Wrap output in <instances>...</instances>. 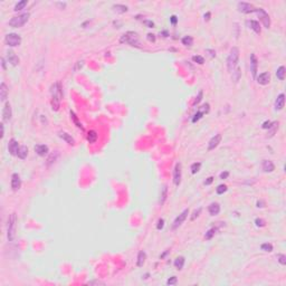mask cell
Returning a JSON list of instances; mask_svg holds the SVG:
<instances>
[{
  "instance_id": "6da1fadb",
  "label": "cell",
  "mask_w": 286,
  "mask_h": 286,
  "mask_svg": "<svg viewBox=\"0 0 286 286\" xmlns=\"http://www.w3.org/2000/svg\"><path fill=\"white\" fill-rule=\"evenodd\" d=\"M51 107L54 111H58L60 106V101L63 97L62 92V86L59 82H56L51 85Z\"/></svg>"
},
{
  "instance_id": "7a4b0ae2",
  "label": "cell",
  "mask_w": 286,
  "mask_h": 286,
  "mask_svg": "<svg viewBox=\"0 0 286 286\" xmlns=\"http://www.w3.org/2000/svg\"><path fill=\"white\" fill-rule=\"evenodd\" d=\"M16 229H17V216L15 212H12L8 218V225H7V238L9 242H12L16 236Z\"/></svg>"
},
{
  "instance_id": "3957f363",
  "label": "cell",
  "mask_w": 286,
  "mask_h": 286,
  "mask_svg": "<svg viewBox=\"0 0 286 286\" xmlns=\"http://www.w3.org/2000/svg\"><path fill=\"white\" fill-rule=\"evenodd\" d=\"M238 59H239V49L237 47H233L227 58V68L229 72L233 73L235 70V68L237 67Z\"/></svg>"
},
{
  "instance_id": "277c9868",
  "label": "cell",
  "mask_w": 286,
  "mask_h": 286,
  "mask_svg": "<svg viewBox=\"0 0 286 286\" xmlns=\"http://www.w3.org/2000/svg\"><path fill=\"white\" fill-rule=\"evenodd\" d=\"M29 19V14L26 12V14H23L20 16H17V17H14L12 19H10L9 21V25L14 28H19V27H23L25 25L26 23L28 21Z\"/></svg>"
},
{
  "instance_id": "5b68a950",
  "label": "cell",
  "mask_w": 286,
  "mask_h": 286,
  "mask_svg": "<svg viewBox=\"0 0 286 286\" xmlns=\"http://www.w3.org/2000/svg\"><path fill=\"white\" fill-rule=\"evenodd\" d=\"M121 42H127L132 46H138L139 45V38H138V35L133 33V31H129L122 36L121 38Z\"/></svg>"
},
{
  "instance_id": "8992f818",
  "label": "cell",
  "mask_w": 286,
  "mask_h": 286,
  "mask_svg": "<svg viewBox=\"0 0 286 286\" xmlns=\"http://www.w3.org/2000/svg\"><path fill=\"white\" fill-rule=\"evenodd\" d=\"M5 42L6 44L10 46V47H16L19 46L20 42H21V37L18 34H8L5 38Z\"/></svg>"
},
{
  "instance_id": "52a82bcc",
  "label": "cell",
  "mask_w": 286,
  "mask_h": 286,
  "mask_svg": "<svg viewBox=\"0 0 286 286\" xmlns=\"http://www.w3.org/2000/svg\"><path fill=\"white\" fill-rule=\"evenodd\" d=\"M255 12H257V15L259 16L261 20L263 21V25L265 26L266 28H269V26H270V19H269L268 14L261 8L255 9Z\"/></svg>"
},
{
  "instance_id": "ba28073f",
  "label": "cell",
  "mask_w": 286,
  "mask_h": 286,
  "mask_svg": "<svg viewBox=\"0 0 286 286\" xmlns=\"http://www.w3.org/2000/svg\"><path fill=\"white\" fill-rule=\"evenodd\" d=\"M188 213H189V210L188 209H185V210L182 211L179 216H178L177 218H176V220H174V222H173V225H172V228L173 229H176V228H178L183 221L185 220V218H187V216H188Z\"/></svg>"
},
{
  "instance_id": "9c48e42d",
  "label": "cell",
  "mask_w": 286,
  "mask_h": 286,
  "mask_svg": "<svg viewBox=\"0 0 286 286\" xmlns=\"http://www.w3.org/2000/svg\"><path fill=\"white\" fill-rule=\"evenodd\" d=\"M19 148H20V146H19V144H18V142L15 140V139H11V140L9 141L8 151L11 155H17L18 151H19Z\"/></svg>"
},
{
  "instance_id": "30bf717a",
  "label": "cell",
  "mask_w": 286,
  "mask_h": 286,
  "mask_svg": "<svg viewBox=\"0 0 286 286\" xmlns=\"http://www.w3.org/2000/svg\"><path fill=\"white\" fill-rule=\"evenodd\" d=\"M173 182L176 185H179L181 182V164L177 163L173 171Z\"/></svg>"
},
{
  "instance_id": "8fae6325",
  "label": "cell",
  "mask_w": 286,
  "mask_h": 286,
  "mask_svg": "<svg viewBox=\"0 0 286 286\" xmlns=\"http://www.w3.org/2000/svg\"><path fill=\"white\" fill-rule=\"evenodd\" d=\"M21 187V180H20V177L18 176V173H14L11 176V188L14 191H17L20 189Z\"/></svg>"
},
{
  "instance_id": "7c38bea8",
  "label": "cell",
  "mask_w": 286,
  "mask_h": 286,
  "mask_svg": "<svg viewBox=\"0 0 286 286\" xmlns=\"http://www.w3.org/2000/svg\"><path fill=\"white\" fill-rule=\"evenodd\" d=\"M238 9H239V11H242L244 14H249V12L255 11V8L252 7V5L247 3V2H239L238 3Z\"/></svg>"
},
{
  "instance_id": "4fadbf2b",
  "label": "cell",
  "mask_w": 286,
  "mask_h": 286,
  "mask_svg": "<svg viewBox=\"0 0 286 286\" xmlns=\"http://www.w3.org/2000/svg\"><path fill=\"white\" fill-rule=\"evenodd\" d=\"M220 141H221V134H216L215 136H212L211 140L209 141V144H208V150L211 151L215 148H217L218 144L220 143Z\"/></svg>"
},
{
  "instance_id": "5bb4252c",
  "label": "cell",
  "mask_w": 286,
  "mask_h": 286,
  "mask_svg": "<svg viewBox=\"0 0 286 286\" xmlns=\"http://www.w3.org/2000/svg\"><path fill=\"white\" fill-rule=\"evenodd\" d=\"M11 115H12V112H11V106L10 104L7 103L3 107V111H2V120L5 122H9L10 118H11Z\"/></svg>"
},
{
  "instance_id": "9a60e30c",
  "label": "cell",
  "mask_w": 286,
  "mask_h": 286,
  "mask_svg": "<svg viewBox=\"0 0 286 286\" xmlns=\"http://www.w3.org/2000/svg\"><path fill=\"white\" fill-rule=\"evenodd\" d=\"M250 72H252V75L254 78H256L257 75V59L255 54L250 55Z\"/></svg>"
},
{
  "instance_id": "2e32d148",
  "label": "cell",
  "mask_w": 286,
  "mask_h": 286,
  "mask_svg": "<svg viewBox=\"0 0 286 286\" xmlns=\"http://www.w3.org/2000/svg\"><path fill=\"white\" fill-rule=\"evenodd\" d=\"M35 151L38 155L40 157H45L47 153H48V146L45 145V144H37L35 146Z\"/></svg>"
},
{
  "instance_id": "e0dca14e",
  "label": "cell",
  "mask_w": 286,
  "mask_h": 286,
  "mask_svg": "<svg viewBox=\"0 0 286 286\" xmlns=\"http://www.w3.org/2000/svg\"><path fill=\"white\" fill-rule=\"evenodd\" d=\"M270 81V75L269 73H261V75L257 77V82L261 85H267Z\"/></svg>"
},
{
  "instance_id": "ac0fdd59",
  "label": "cell",
  "mask_w": 286,
  "mask_h": 286,
  "mask_svg": "<svg viewBox=\"0 0 286 286\" xmlns=\"http://www.w3.org/2000/svg\"><path fill=\"white\" fill-rule=\"evenodd\" d=\"M7 58H8V62L12 66H17L18 64H19V58L16 56V54L14 51H9L7 53Z\"/></svg>"
},
{
  "instance_id": "d6986e66",
  "label": "cell",
  "mask_w": 286,
  "mask_h": 286,
  "mask_svg": "<svg viewBox=\"0 0 286 286\" xmlns=\"http://www.w3.org/2000/svg\"><path fill=\"white\" fill-rule=\"evenodd\" d=\"M284 104H285V95L284 94H279L276 99V102H275V109H282L284 107Z\"/></svg>"
},
{
  "instance_id": "ffe728a7",
  "label": "cell",
  "mask_w": 286,
  "mask_h": 286,
  "mask_svg": "<svg viewBox=\"0 0 286 286\" xmlns=\"http://www.w3.org/2000/svg\"><path fill=\"white\" fill-rule=\"evenodd\" d=\"M167 197H168V187H167V185H163L162 189H161L160 199H159L160 206H163V205H164V202L167 200Z\"/></svg>"
},
{
  "instance_id": "44dd1931",
  "label": "cell",
  "mask_w": 286,
  "mask_h": 286,
  "mask_svg": "<svg viewBox=\"0 0 286 286\" xmlns=\"http://www.w3.org/2000/svg\"><path fill=\"white\" fill-rule=\"evenodd\" d=\"M263 170L265 172H273L275 170V166L272 161L269 160H264L263 161Z\"/></svg>"
},
{
  "instance_id": "7402d4cb",
  "label": "cell",
  "mask_w": 286,
  "mask_h": 286,
  "mask_svg": "<svg viewBox=\"0 0 286 286\" xmlns=\"http://www.w3.org/2000/svg\"><path fill=\"white\" fill-rule=\"evenodd\" d=\"M208 210H209V213H210L211 216H217L219 212H220V205L217 203V202H213V203H211L210 206H209Z\"/></svg>"
},
{
  "instance_id": "603a6c76",
  "label": "cell",
  "mask_w": 286,
  "mask_h": 286,
  "mask_svg": "<svg viewBox=\"0 0 286 286\" xmlns=\"http://www.w3.org/2000/svg\"><path fill=\"white\" fill-rule=\"evenodd\" d=\"M247 25L249 26L256 34H259L261 33V26H259L258 21H256V20H248L247 21Z\"/></svg>"
},
{
  "instance_id": "cb8c5ba5",
  "label": "cell",
  "mask_w": 286,
  "mask_h": 286,
  "mask_svg": "<svg viewBox=\"0 0 286 286\" xmlns=\"http://www.w3.org/2000/svg\"><path fill=\"white\" fill-rule=\"evenodd\" d=\"M7 95H8V88H7L6 84L2 82L1 85H0V99H1V101H6Z\"/></svg>"
},
{
  "instance_id": "d4e9b609",
  "label": "cell",
  "mask_w": 286,
  "mask_h": 286,
  "mask_svg": "<svg viewBox=\"0 0 286 286\" xmlns=\"http://www.w3.org/2000/svg\"><path fill=\"white\" fill-rule=\"evenodd\" d=\"M145 259H146V254L143 252V250H140L139 252V255H138V261H136V265L139 267H142L145 263Z\"/></svg>"
},
{
  "instance_id": "484cf974",
  "label": "cell",
  "mask_w": 286,
  "mask_h": 286,
  "mask_svg": "<svg viewBox=\"0 0 286 286\" xmlns=\"http://www.w3.org/2000/svg\"><path fill=\"white\" fill-rule=\"evenodd\" d=\"M59 136L64 140V141H66V142L68 143V144H70V145H74V143H75V141H74V139L70 136V135L68 134V133H66V132H60L59 133Z\"/></svg>"
},
{
  "instance_id": "4316f807",
  "label": "cell",
  "mask_w": 286,
  "mask_h": 286,
  "mask_svg": "<svg viewBox=\"0 0 286 286\" xmlns=\"http://www.w3.org/2000/svg\"><path fill=\"white\" fill-rule=\"evenodd\" d=\"M27 154H28V149H27V146L25 145H23V146H20L19 148V151H18V158L19 159H26L27 158Z\"/></svg>"
},
{
  "instance_id": "83f0119b",
  "label": "cell",
  "mask_w": 286,
  "mask_h": 286,
  "mask_svg": "<svg viewBox=\"0 0 286 286\" xmlns=\"http://www.w3.org/2000/svg\"><path fill=\"white\" fill-rule=\"evenodd\" d=\"M185 261V257H182V256L178 257L177 259L174 261V266H176V268H177V269H182V268H183Z\"/></svg>"
},
{
  "instance_id": "f1b7e54d",
  "label": "cell",
  "mask_w": 286,
  "mask_h": 286,
  "mask_svg": "<svg viewBox=\"0 0 286 286\" xmlns=\"http://www.w3.org/2000/svg\"><path fill=\"white\" fill-rule=\"evenodd\" d=\"M97 140V133L95 131H90L87 135V141L90 143H95Z\"/></svg>"
},
{
  "instance_id": "f546056e",
  "label": "cell",
  "mask_w": 286,
  "mask_h": 286,
  "mask_svg": "<svg viewBox=\"0 0 286 286\" xmlns=\"http://www.w3.org/2000/svg\"><path fill=\"white\" fill-rule=\"evenodd\" d=\"M276 76L279 81H284V78H285V67L284 66H281L278 68L277 72H276Z\"/></svg>"
},
{
  "instance_id": "4dcf8cb0",
  "label": "cell",
  "mask_w": 286,
  "mask_h": 286,
  "mask_svg": "<svg viewBox=\"0 0 286 286\" xmlns=\"http://www.w3.org/2000/svg\"><path fill=\"white\" fill-rule=\"evenodd\" d=\"M113 9H114V11L120 12V14H123V12H126V11H127V7H126V6H123V5H114V6H113Z\"/></svg>"
},
{
  "instance_id": "1f68e13d",
  "label": "cell",
  "mask_w": 286,
  "mask_h": 286,
  "mask_svg": "<svg viewBox=\"0 0 286 286\" xmlns=\"http://www.w3.org/2000/svg\"><path fill=\"white\" fill-rule=\"evenodd\" d=\"M182 44L185 45V46H192V44H194V39H192V37H190V36H185L182 38Z\"/></svg>"
},
{
  "instance_id": "d6a6232c",
  "label": "cell",
  "mask_w": 286,
  "mask_h": 286,
  "mask_svg": "<svg viewBox=\"0 0 286 286\" xmlns=\"http://www.w3.org/2000/svg\"><path fill=\"white\" fill-rule=\"evenodd\" d=\"M26 5H27V1H26V0H24V1H20V2L16 3V6H15V10H16V11H18V10H21V9H24V8H25Z\"/></svg>"
},
{
  "instance_id": "836d02e7",
  "label": "cell",
  "mask_w": 286,
  "mask_h": 286,
  "mask_svg": "<svg viewBox=\"0 0 286 286\" xmlns=\"http://www.w3.org/2000/svg\"><path fill=\"white\" fill-rule=\"evenodd\" d=\"M240 75H242V73H240L239 68H237L236 70H234V72H233V78H234V81H235V82H238L239 78H240Z\"/></svg>"
},
{
  "instance_id": "e575fe53",
  "label": "cell",
  "mask_w": 286,
  "mask_h": 286,
  "mask_svg": "<svg viewBox=\"0 0 286 286\" xmlns=\"http://www.w3.org/2000/svg\"><path fill=\"white\" fill-rule=\"evenodd\" d=\"M261 250H264V252H272L273 250V246L272 244H268V243H266V244H263L261 246Z\"/></svg>"
},
{
  "instance_id": "d590c367",
  "label": "cell",
  "mask_w": 286,
  "mask_h": 286,
  "mask_svg": "<svg viewBox=\"0 0 286 286\" xmlns=\"http://www.w3.org/2000/svg\"><path fill=\"white\" fill-rule=\"evenodd\" d=\"M200 167H201V163L200 162H196V163H194L192 166H191V172L192 173H197L198 171H199V169H200Z\"/></svg>"
},
{
  "instance_id": "8d00e7d4",
  "label": "cell",
  "mask_w": 286,
  "mask_h": 286,
  "mask_svg": "<svg viewBox=\"0 0 286 286\" xmlns=\"http://www.w3.org/2000/svg\"><path fill=\"white\" fill-rule=\"evenodd\" d=\"M226 190H227V187L225 185H218V188H217V194H222L224 192H226Z\"/></svg>"
},
{
  "instance_id": "74e56055",
  "label": "cell",
  "mask_w": 286,
  "mask_h": 286,
  "mask_svg": "<svg viewBox=\"0 0 286 286\" xmlns=\"http://www.w3.org/2000/svg\"><path fill=\"white\" fill-rule=\"evenodd\" d=\"M215 233H216V230H215V229H209V230L206 233L205 238H206V239H211V238H212V236L215 235Z\"/></svg>"
},
{
  "instance_id": "f35d334b",
  "label": "cell",
  "mask_w": 286,
  "mask_h": 286,
  "mask_svg": "<svg viewBox=\"0 0 286 286\" xmlns=\"http://www.w3.org/2000/svg\"><path fill=\"white\" fill-rule=\"evenodd\" d=\"M277 259H278V261L282 264V265H285L286 264V256L285 255H283V254H278Z\"/></svg>"
},
{
  "instance_id": "ab89813d",
  "label": "cell",
  "mask_w": 286,
  "mask_h": 286,
  "mask_svg": "<svg viewBox=\"0 0 286 286\" xmlns=\"http://www.w3.org/2000/svg\"><path fill=\"white\" fill-rule=\"evenodd\" d=\"M192 60L196 62V63H198V64H200V65H202V64L205 63V59H203V57H201V56H194V57H192Z\"/></svg>"
},
{
  "instance_id": "60d3db41",
  "label": "cell",
  "mask_w": 286,
  "mask_h": 286,
  "mask_svg": "<svg viewBox=\"0 0 286 286\" xmlns=\"http://www.w3.org/2000/svg\"><path fill=\"white\" fill-rule=\"evenodd\" d=\"M176 283H177V277H176V276H172L171 278H169L168 282H167L168 285H173V284H176Z\"/></svg>"
},
{
  "instance_id": "b9f144b4",
  "label": "cell",
  "mask_w": 286,
  "mask_h": 286,
  "mask_svg": "<svg viewBox=\"0 0 286 286\" xmlns=\"http://www.w3.org/2000/svg\"><path fill=\"white\" fill-rule=\"evenodd\" d=\"M70 115H72V118H73V120H74V122H75V123H76V125L78 126V127H81V129H83V126L81 125V123H78V122H77V118H76L75 114H74V113H73V112H72V113H70Z\"/></svg>"
},
{
  "instance_id": "7bdbcfd3",
  "label": "cell",
  "mask_w": 286,
  "mask_h": 286,
  "mask_svg": "<svg viewBox=\"0 0 286 286\" xmlns=\"http://www.w3.org/2000/svg\"><path fill=\"white\" fill-rule=\"evenodd\" d=\"M202 114H203V113H202V112H198V113H197V114H196V115H194V118H192V122H194H194H196V121H198V120H199V118H201V115H202Z\"/></svg>"
},
{
  "instance_id": "ee69618b",
  "label": "cell",
  "mask_w": 286,
  "mask_h": 286,
  "mask_svg": "<svg viewBox=\"0 0 286 286\" xmlns=\"http://www.w3.org/2000/svg\"><path fill=\"white\" fill-rule=\"evenodd\" d=\"M201 97H202V91H200V92H199V95H198V97H197V99H196V101L194 102V105L198 104L199 102L201 101Z\"/></svg>"
},
{
  "instance_id": "f6af8a7d",
  "label": "cell",
  "mask_w": 286,
  "mask_h": 286,
  "mask_svg": "<svg viewBox=\"0 0 286 286\" xmlns=\"http://www.w3.org/2000/svg\"><path fill=\"white\" fill-rule=\"evenodd\" d=\"M163 226H164V220H163V219H160V220H159V222H158V226H157V228L160 230V229L163 228Z\"/></svg>"
},
{
  "instance_id": "bcb514c9",
  "label": "cell",
  "mask_w": 286,
  "mask_h": 286,
  "mask_svg": "<svg viewBox=\"0 0 286 286\" xmlns=\"http://www.w3.org/2000/svg\"><path fill=\"white\" fill-rule=\"evenodd\" d=\"M256 225L257 226H261V227H263V226H265V221L264 220H261V219H256Z\"/></svg>"
},
{
  "instance_id": "7dc6e473",
  "label": "cell",
  "mask_w": 286,
  "mask_h": 286,
  "mask_svg": "<svg viewBox=\"0 0 286 286\" xmlns=\"http://www.w3.org/2000/svg\"><path fill=\"white\" fill-rule=\"evenodd\" d=\"M200 211H201V208H199L198 210H196V211H194V216L191 217V219H192V220H194V219H196V217H198V216H199V213H200Z\"/></svg>"
},
{
  "instance_id": "c3c4849f",
  "label": "cell",
  "mask_w": 286,
  "mask_h": 286,
  "mask_svg": "<svg viewBox=\"0 0 286 286\" xmlns=\"http://www.w3.org/2000/svg\"><path fill=\"white\" fill-rule=\"evenodd\" d=\"M272 124H273V123H272V122H269V121L268 122H265V123L263 124V129H269V127L272 126Z\"/></svg>"
},
{
  "instance_id": "681fc988",
  "label": "cell",
  "mask_w": 286,
  "mask_h": 286,
  "mask_svg": "<svg viewBox=\"0 0 286 286\" xmlns=\"http://www.w3.org/2000/svg\"><path fill=\"white\" fill-rule=\"evenodd\" d=\"M90 285H94V284H101V285H104V283L101 282V281H92V282H88Z\"/></svg>"
},
{
  "instance_id": "f907efd6",
  "label": "cell",
  "mask_w": 286,
  "mask_h": 286,
  "mask_svg": "<svg viewBox=\"0 0 286 286\" xmlns=\"http://www.w3.org/2000/svg\"><path fill=\"white\" fill-rule=\"evenodd\" d=\"M212 181H213V178H212V177H209V178H208V180H206V181H205V185H210V183H211V182H212Z\"/></svg>"
},
{
  "instance_id": "816d5d0a",
  "label": "cell",
  "mask_w": 286,
  "mask_h": 286,
  "mask_svg": "<svg viewBox=\"0 0 286 286\" xmlns=\"http://www.w3.org/2000/svg\"><path fill=\"white\" fill-rule=\"evenodd\" d=\"M170 20H171V23H172L173 25H176V24H177V21H178V19H177L176 16H172V17L170 18Z\"/></svg>"
},
{
  "instance_id": "f5cc1de1",
  "label": "cell",
  "mask_w": 286,
  "mask_h": 286,
  "mask_svg": "<svg viewBox=\"0 0 286 286\" xmlns=\"http://www.w3.org/2000/svg\"><path fill=\"white\" fill-rule=\"evenodd\" d=\"M228 174H229L228 172H222V173L220 174V179H222V180H224V179H226V178L228 177Z\"/></svg>"
},
{
  "instance_id": "db71d44e",
  "label": "cell",
  "mask_w": 286,
  "mask_h": 286,
  "mask_svg": "<svg viewBox=\"0 0 286 286\" xmlns=\"http://www.w3.org/2000/svg\"><path fill=\"white\" fill-rule=\"evenodd\" d=\"M148 39H149L150 42H154V40H155V38H154V35L149 34V35H148Z\"/></svg>"
},
{
  "instance_id": "11a10c76",
  "label": "cell",
  "mask_w": 286,
  "mask_h": 286,
  "mask_svg": "<svg viewBox=\"0 0 286 286\" xmlns=\"http://www.w3.org/2000/svg\"><path fill=\"white\" fill-rule=\"evenodd\" d=\"M144 24H146V25L149 26V28H152V27L154 26V24H153L152 21H144Z\"/></svg>"
},
{
  "instance_id": "9f6ffc18",
  "label": "cell",
  "mask_w": 286,
  "mask_h": 286,
  "mask_svg": "<svg viewBox=\"0 0 286 286\" xmlns=\"http://www.w3.org/2000/svg\"><path fill=\"white\" fill-rule=\"evenodd\" d=\"M5 134V129H3V124H1V138H3Z\"/></svg>"
},
{
  "instance_id": "6f0895ef",
  "label": "cell",
  "mask_w": 286,
  "mask_h": 286,
  "mask_svg": "<svg viewBox=\"0 0 286 286\" xmlns=\"http://www.w3.org/2000/svg\"><path fill=\"white\" fill-rule=\"evenodd\" d=\"M209 16H210V14L208 12L207 15H205V19H209Z\"/></svg>"
},
{
  "instance_id": "680465c9",
  "label": "cell",
  "mask_w": 286,
  "mask_h": 286,
  "mask_svg": "<svg viewBox=\"0 0 286 286\" xmlns=\"http://www.w3.org/2000/svg\"><path fill=\"white\" fill-rule=\"evenodd\" d=\"M261 205H263V202H259V201H258V202H257V207H263V206H261Z\"/></svg>"
}]
</instances>
